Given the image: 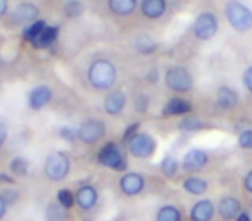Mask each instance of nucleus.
<instances>
[{"mask_svg": "<svg viewBox=\"0 0 252 221\" xmlns=\"http://www.w3.org/2000/svg\"><path fill=\"white\" fill-rule=\"evenodd\" d=\"M118 69L107 59H98L88 67V81L97 90H109L116 83Z\"/></svg>", "mask_w": 252, "mask_h": 221, "instance_id": "1", "label": "nucleus"}, {"mask_svg": "<svg viewBox=\"0 0 252 221\" xmlns=\"http://www.w3.org/2000/svg\"><path fill=\"white\" fill-rule=\"evenodd\" d=\"M71 171V159L66 152L52 151L43 162V173L50 182H63L67 178Z\"/></svg>", "mask_w": 252, "mask_h": 221, "instance_id": "2", "label": "nucleus"}, {"mask_svg": "<svg viewBox=\"0 0 252 221\" xmlns=\"http://www.w3.org/2000/svg\"><path fill=\"white\" fill-rule=\"evenodd\" d=\"M224 16H226L230 26L238 33H245L252 28V11L245 4L238 0H230L224 7Z\"/></svg>", "mask_w": 252, "mask_h": 221, "instance_id": "3", "label": "nucleus"}, {"mask_svg": "<svg viewBox=\"0 0 252 221\" xmlns=\"http://www.w3.org/2000/svg\"><path fill=\"white\" fill-rule=\"evenodd\" d=\"M97 161L98 164L112 169V171H126L128 168V159H126L125 152L114 142H107L105 145H102L97 154Z\"/></svg>", "mask_w": 252, "mask_h": 221, "instance_id": "4", "label": "nucleus"}, {"mask_svg": "<svg viewBox=\"0 0 252 221\" xmlns=\"http://www.w3.org/2000/svg\"><path fill=\"white\" fill-rule=\"evenodd\" d=\"M164 81H166V87L171 88L173 92H178V94L190 92L193 87L192 74L189 73V69H185L182 66L169 67L164 74Z\"/></svg>", "mask_w": 252, "mask_h": 221, "instance_id": "5", "label": "nucleus"}, {"mask_svg": "<svg viewBox=\"0 0 252 221\" xmlns=\"http://www.w3.org/2000/svg\"><path fill=\"white\" fill-rule=\"evenodd\" d=\"M128 151H130L131 156L138 159H149L158 151V142L152 135L140 131L131 140H128Z\"/></svg>", "mask_w": 252, "mask_h": 221, "instance_id": "6", "label": "nucleus"}, {"mask_svg": "<svg viewBox=\"0 0 252 221\" xmlns=\"http://www.w3.org/2000/svg\"><path fill=\"white\" fill-rule=\"evenodd\" d=\"M78 140L85 145H94L97 144L100 138L105 135V123L97 118H88L78 126Z\"/></svg>", "mask_w": 252, "mask_h": 221, "instance_id": "7", "label": "nucleus"}, {"mask_svg": "<svg viewBox=\"0 0 252 221\" xmlns=\"http://www.w3.org/2000/svg\"><path fill=\"white\" fill-rule=\"evenodd\" d=\"M218 33V19L213 12H200L193 23V35L199 40H211Z\"/></svg>", "mask_w": 252, "mask_h": 221, "instance_id": "8", "label": "nucleus"}, {"mask_svg": "<svg viewBox=\"0 0 252 221\" xmlns=\"http://www.w3.org/2000/svg\"><path fill=\"white\" fill-rule=\"evenodd\" d=\"M144 189H145V176L142 173L137 171L123 173V176L119 178V190L126 197L140 195L144 192Z\"/></svg>", "mask_w": 252, "mask_h": 221, "instance_id": "9", "label": "nucleus"}, {"mask_svg": "<svg viewBox=\"0 0 252 221\" xmlns=\"http://www.w3.org/2000/svg\"><path fill=\"white\" fill-rule=\"evenodd\" d=\"M244 211V207H242V202L237 199V197L233 195H224L220 199V202H218L216 206V213L220 214V218L223 221H233L237 220L238 214Z\"/></svg>", "mask_w": 252, "mask_h": 221, "instance_id": "10", "label": "nucleus"}, {"mask_svg": "<svg viewBox=\"0 0 252 221\" xmlns=\"http://www.w3.org/2000/svg\"><path fill=\"white\" fill-rule=\"evenodd\" d=\"M209 162V156H207L206 151L202 149H190L182 159V168L185 171L195 173L200 171L202 168H206V164Z\"/></svg>", "mask_w": 252, "mask_h": 221, "instance_id": "11", "label": "nucleus"}, {"mask_svg": "<svg viewBox=\"0 0 252 221\" xmlns=\"http://www.w3.org/2000/svg\"><path fill=\"white\" fill-rule=\"evenodd\" d=\"M74 200H76V206L81 211H92L98 202L97 189L94 185H81L74 192Z\"/></svg>", "mask_w": 252, "mask_h": 221, "instance_id": "12", "label": "nucleus"}, {"mask_svg": "<svg viewBox=\"0 0 252 221\" xmlns=\"http://www.w3.org/2000/svg\"><path fill=\"white\" fill-rule=\"evenodd\" d=\"M216 206L211 199H200L190 207V221H213Z\"/></svg>", "mask_w": 252, "mask_h": 221, "instance_id": "13", "label": "nucleus"}, {"mask_svg": "<svg viewBox=\"0 0 252 221\" xmlns=\"http://www.w3.org/2000/svg\"><path fill=\"white\" fill-rule=\"evenodd\" d=\"M52 100V90L47 85H38L28 94V105L32 111H42Z\"/></svg>", "mask_w": 252, "mask_h": 221, "instance_id": "14", "label": "nucleus"}, {"mask_svg": "<svg viewBox=\"0 0 252 221\" xmlns=\"http://www.w3.org/2000/svg\"><path fill=\"white\" fill-rule=\"evenodd\" d=\"M126 105V94L123 90H112L104 98V111L109 116H118Z\"/></svg>", "mask_w": 252, "mask_h": 221, "instance_id": "15", "label": "nucleus"}, {"mask_svg": "<svg viewBox=\"0 0 252 221\" xmlns=\"http://www.w3.org/2000/svg\"><path fill=\"white\" fill-rule=\"evenodd\" d=\"M38 18V7L32 2H23L18 7L12 11V21L19 23V25H25V23H35Z\"/></svg>", "mask_w": 252, "mask_h": 221, "instance_id": "16", "label": "nucleus"}, {"mask_svg": "<svg viewBox=\"0 0 252 221\" xmlns=\"http://www.w3.org/2000/svg\"><path fill=\"white\" fill-rule=\"evenodd\" d=\"M192 111V104L182 97H175L162 105V116H187Z\"/></svg>", "mask_w": 252, "mask_h": 221, "instance_id": "17", "label": "nucleus"}, {"mask_svg": "<svg viewBox=\"0 0 252 221\" xmlns=\"http://www.w3.org/2000/svg\"><path fill=\"white\" fill-rule=\"evenodd\" d=\"M209 189V183H207L206 178L197 175H190L183 180V190L190 195H204Z\"/></svg>", "mask_w": 252, "mask_h": 221, "instance_id": "18", "label": "nucleus"}, {"mask_svg": "<svg viewBox=\"0 0 252 221\" xmlns=\"http://www.w3.org/2000/svg\"><path fill=\"white\" fill-rule=\"evenodd\" d=\"M216 104L218 107L224 109V111L233 109L238 104V94L230 87H221L216 94Z\"/></svg>", "mask_w": 252, "mask_h": 221, "instance_id": "19", "label": "nucleus"}, {"mask_svg": "<svg viewBox=\"0 0 252 221\" xmlns=\"http://www.w3.org/2000/svg\"><path fill=\"white\" fill-rule=\"evenodd\" d=\"M166 12V0H142V14L149 19H159Z\"/></svg>", "mask_w": 252, "mask_h": 221, "instance_id": "20", "label": "nucleus"}, {"mask_svg": "<svg viewBox=\"0 0 252 221\" xmlns=\"http://www.w3.org/2000/svg\"><path fill=\"white\" fill-rule=\"evenodd\" d=\"M57 38H59V26L47 25L45 30L42 32V35L35 40L33 47H35V49H49V47H52L54 43L57 42Z\"/></svg>", "mask_w": 252, "mask_h": 221, "instance_id": "21", "label": "nucleus"}, {"mask_svg": "<svg viewBox=\"0 0 252 221\" xmlns=\"http://www.w3.org/2000/svg\"><path fill=\"white\" fill-rule=\"evenodd\" d=\"M156 221H183V213L173 204H164L156 213Z\"/></svg>", "mask_w": 252, "mask_h": 221, "instance_id": "22", "label": "nucleus"}, {"mask_svg": "<svg viewBox=\"0 0 252 221\" xmlns=\"http://www.w3.org/2000/svg\"><path fill=\"white\" fill-rule=\"evenodd\" d=\"M107 5L114 14L130 16L137 9V0H107Z\"/></svg>", "mask_w": 252, "mask_h": 221, "instance_id": "23", "label": "nucleus"}, {"mask_svg": "<svg viewBox=\"0 0 252 221\" xmlns=\"http://www.w3.org/2000/svg\"><path fill=\"white\" fill-rule=\"evenodd\" d=\"M67 218H69V211L64 209L57 200L47 204L45 221H67Z\"/></svg>", "mask_w": 252, "mask_h": 221, "instance_id": "24", "label": "nucleus"}, {"mask_svg": "<svg viewBox=\"0 0 252 221\" xmlns=\"http://www.w3.org/2000/svg\"><path fill=\"white\" fill-rule=\"evenodd\" d=\"M9 171H11L12 176H16V178H23V176L28 175V171H30V162L26 161L25 158L18 156V158H14L11 162H9Z\"/></svg>", "mask_w": 252, "mask_h": 221, "instance_id": "25", "label": "nucleus"}, {"mask_svg": "<svg viewBox=\"0 0 252 221\" xmlns=\"http://www.w3.org/2000/svg\"><path fill=\"white\" fill-rule=\"evenodd\" d=\"M45 26H47V23L40 21V19H38V21H35V23H32V25L26 26L25 32H23V38L33 45V43H35V40L42 35V32L45 30Z\"/></svg>", "mask_w": 252, "mask_h": 221, "instance_id": "26", "label": "nucleus"}, {"mask_svg": "<svg viewBox=\"0 0 252 221\" xmlns=\"http://www.w3.org/2000/svg\"><path fill=\"white\" fill-rule=\"evenodd\" d=\"M159 169H161V173L166 176V178H173L180 169L178 159L173 158V156H164L162 161H161V164H159Z\"/></svg>", "mask_w": 252, "mask_h": 221, "instance_id": "27", "label": "nucleus"}, {"mask_svg": "<svg viewBox=\"0 0 252 221\" xmlns=\"http://www.w3.org/2000/svg\"><path fill=\"white\" fill-rule=\"evenodd\" d=\"M57 202H59L64 209L69 211L71 207L76 204V200H74V192L71 189H61L59 192H57Z\"/></svg>", "mask_w": 252, "mask_h": 221, "instance_id": "28", "label": "nucleus"}, {"mask_svg": "<svg viewBox=\"0 0 252 221\" xmlns=\"http://www.w3.org/2000/svg\"><path fill=\"white\" fill-rule=\"evenodd\" d=\"M137 50L144 56H149L156 50V42L147 35H142L137 38Z\"/></svg>", "mask_w": 252, "mask_h": 221, "instance_id": "29", "label": "nucleus"}, {"mask_svg": "<svg viewBox=\"0 0 252 221\" xmlns=\"http://www.w3.org/2000/svg\"><path fill=\"white\" fill-rule=\"evenodd\" d=\"M83 4L80 0H67V4L64 5V12H66L67 18H78V16L83 14Z\"/></svg>", "mask_w": 252, "mask_h": 221, "instance_id": "30", "label": "nucleus"}, {"mask_svg": "<svg viewBox=\"0 0 252 221\" xmlns=\"http://www.w3.org/2000/svg\"><path fill=\"white\" fill-rule=\"evenodd\" d=\"M200 128H204V125H202V121L197 120V118L187 116L180 121V130L182 131H197V130H200Z\"/></svg>", "mask_w": 252, "mask_h": 221, "instance_id": "31", "label": "nucleus"}, {"mask_svg": "<svg viewBox=\"0 0 252 221\" xmlns=\"http://www.w3.org/2000/svg\"><path fill=\"white\" fill-rule=\"evenodd\" d=\"M0 193H2V197H4L5 204H7L9 207L14 206V204H18V202H19V199H21V195H19L18 190L5 189V190H2V192H0Z\"/></svg>", "mask_w": 252, "mask_h": 221, "instance_id": "32", "label": "nucleus"}, {"mask_svg": "<svg viewBox=\"0 0 252 221\" xmlns=\"http://www.w3.org/2000/svg\"><path fill=\"white\" fill-rule=\"evenodd\" d=\"M238 145L245 151H252V130H245L238 135Z\"/></svg>", "mask_w": 252, "mask_h": 221, "instance_id": "33", "label": "nucleus"}, {"mask_svg": "<svg viewBox=\"0 0 252 221\" xmlns=\"http://www.w3.org/2000/svg\"><path fill=\"white\" fill-rule=\"evenodd\" d=\"M149 109V97L147 95H138L135 100V111L137 113H147Z\"/></svg>", "mask_w": 252, "mask_h": 221, "instance_id": "34", "label": "nucleus"}, {"mask_svg": "<svg viewBox=\"0 0 252 221\" xmlns=\"http://www.w3.org/2000/svg\"><path fill=\"white\" fill-rule=\"evenodd\" d=\"M137 133H140V123H131L130 126L123 131V138L125 140H131Z\"/></svg>", "mask_w": 252, "mask_h": 221, "instance_id": "35", "label": "nucleus"}, {"mask_svg": "<svg viewBox=\"0 0 252 221\" xmlns=\"http://www.w3.org/2000/svg\"><path fill=\"white\" fill-rule=\"evenodd\" d=\"M59 135L64 138V140H67V142H74V140L78 138V131H76V130H71L69 126L61 128V130H59Z\"/></svg>", "mask_w": 252, "mask_h": 221, "instance_id": "36", "label": "nucleus"}, {"mask_svg": "<svg viewBox=\"0 0 252 221\" xmlns=\"http://www.w3.org/2000/svg\"><path fill=\"white\" fill-rule=\"evenodd\" d=\"M242 80H244L245 88H247V90L252 94V66H251V67H247V69H245L244 78H242Z\"/></svg>", "mask_w": 252, "mask_h": 221, "instance_id": "37", "label": "nucleus"}, {"mask_svg": "<svg viewBox=\"0 0 252 221\" xmlns=\"http://www.w3.org/2000/svg\"><path fill=\"white\" fill-rule=\"evenodd\" d=\"M7 138H9V130H7V125H5V123H2V121H0V147H4V145H5V142H7Z\"/></svg>", "mask_w": 252, "mask_h": 221, "instance_id": "38", "label": "nucleus"}, {"mask_svg": "<svg viewBox=\"0 0 252 221\" xmlns=\"http://www.w3.org/2000/svg\"><path fill=\"white\" fill-rule=\"evenodd\" d=\"M244 189L247 190L249 193H252V169H249L244 176Z\"/></svg>", "mask_w": 252, "mask_h": 221, "instance_id": "39", "label": "nucleus"}, {"mask_svg": "<svg viewBox=\"0 0 252 221\" xmlns=\"http://www.w3.org/2000/svg\"><path fill=\"white\" fill-rule=\"evenodd\" d=\"M7 211H9V206L5 204L4 197H2V193H0V221L7 216Z\"/></svg>", "mask_w": 252, "mask_h": 221, "instance_id": "40", "label": "nucleus"}, {"mask_svg": "<svg viewBox=\"0 0 252 221\" xmlns=\"http://www.w3.org/2000/svg\"><path fill=\"white\" fill-rule=\"evenodd\" d=\"M7 9H9V2H7V0H0V18H2V16H5Z\"/></svg>", "mask_w": 252, "mask_h": 221, "instance_id": "41", "label": "nucleus"}, {"mask_svg": "<svg viewBox=\"0 0 252 221\" xmlns=\"http://www.w3.org/2000/svg\"><path fill=\"white\" fill-rule=\"evenodd\" d=\"M235 221H252V220H251V216H249L247 211H242V213L238 214L237 220H235Z\"/></svg>", "mask_w": 252, "mask_h": 221, "instance_id": "42", "label": "nucleus"}, {"mask_svg": "<svg viewBox=\"0 0 252 221\" xmlns=\"http://www.w3.org/2000/svg\"><path fill=\"white\" fill-rule=\"evenodd\" d=\"M0 183H14V180H12V176L0 173Z\"/></svg>", "mask_w": 252, "mask_h": 221, "instance_id": "43", "label": "nucleus"}, {"mask_svg": "<svg viewBox=\"0 0 252 221\" xmlns=\"http://www.w3.org/2000/svg\"><path fill=\"white\" fill-rule=\"evenodd\" d=\"M247 213H249V216H251V220H252V200L249 202V206H247Z\"/></svg>", "mask_w": 252, "mask_h": 221, "instance_id": "44", "label": "nucleus"}, {"mask_svg": "<svg viewBox=\"0 0 252 221\" xmlns=\"http://www.w3.org/2000/svg\"><path fill=\"white\" fill-rule=\"evenodd\" d=\"M81 221H94V220H92V218H83Z\"/></svg>", "mask_w": 252, "mask_h": 221, "instance_id": "45", "label": "nucleus"}]
</instances>
